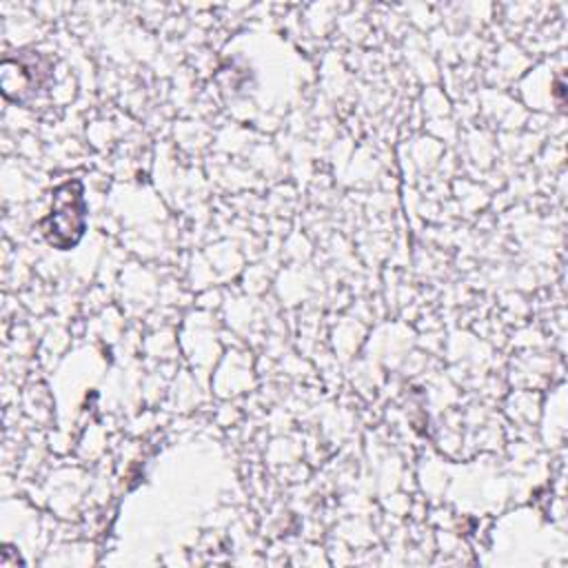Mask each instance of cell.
Returning a JSON list of instances; mask_svg holds the SVG:
<instances>
[{
    "instance_id": "obj_1",
    "label": "cell",
    "mask_w": 568,
    "mask_h": 568,
    "mask_svg": "<svg viewBox=\"0 0 568 568\" xmlns=\"http://www.w3.org/2000/svg\"><path fill=\"white\" fill-rule=\"evenodd\" d=\"M42 237L58 251L73 248L87 229V200L84 186L78 178L64 180L51 191L49 213L38 222Z\"/></svg>"
},
{
    "instance_id": "obj_2",
    "label": "cell",
    "mask_w": 568,
    "mask_h": 568,
    "mask_svg": "<svg viewBox=\"0 0 568 568\" xmlns=\"http://www.w3.org/2000/svg\"><path fill=\"white\" fill-rule=\"evenodd\" d=\"M53 84V62L40 51H16L2 58V95L18 104H29Z\"/></svg>"
}]
</instances>
